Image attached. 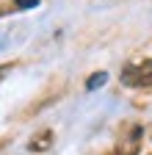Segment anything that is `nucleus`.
I'll return each instance as SVG.
<instances>
[{
  "mask_svg": "<svg viewBox=\"0 0 152 155\" xmlns=\"http://www.w3.org/2000/svg\"><path fill=\"white\" fill-rule=\"evenodd\" d=\"M50 144H53V130H42L31 139L28 147H31V152H44V150H50Z\"/></svg>",
  "mask_w": 152,
  "mask_h": 155,
  "instance_id": "f03ea898",
  "label": "nucleus"
},
{
  "mask_svg": "<svg viewBox=\"0 0 152 155\" xmlns=\"http://www.w3.org/2000/svg\"><path fill=\"white\" fill-rule=\"evenodd\" d=\"M138 136H141V127H133L130 130V139L122 141L125 147H119V155H136L138 152Z\"/></svg>",
  "mask_w": 152,
  "mask_h": 155,
  "instance_id": "7ed1b4c3",
  "label": "nucleus"
},
{
  "mask_svg": "<svg viewBox=\"0 0 152 155\" xmlns=\"http://www.w3.org/2000/svg\"><path fill=\"white\" fill-rule=\"evenodd\" d=\"M105 81H108V75H105V72H94L89 81H86V89H89V91H94V89L105 86Z\"/></svg>",
  "mask_w": 152,
  "mask_h": 155,
  "instance_id": "20e7f679",
  "label": "nucleus"
},
{
  "mask_svg": "<svg viewBox=\"0 0 152 155\" xmlns=\"http://www.w3.org/2000/svg\"><path fill=\"white\" fill-rule=\"evenodd\" d=\"M119 81L130 89H147L152 86V58H141V61H133L122 69Z\"/></svg>",
  "mask_w": 152,
  "mask_h": 155,
  "instance_id": "f257e3e1",
  "label": "nucleus"
},
{
  "mask_svg": "<svg viewBox=\"0 0 152 155\" xmlns=\"http://www.w3.org/2000/svg\"><path fill=\"white\" fill-rule=\"evenodd\" d=\"M39 0H14V8H36Z\"/></svg>",
  "mask_w": 152,
  "mask_h": 155,
  "instance_id": "39448f33",
  "label": "nucleus"
}]
</instances>
